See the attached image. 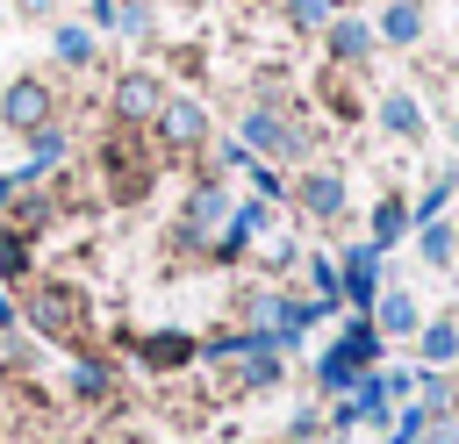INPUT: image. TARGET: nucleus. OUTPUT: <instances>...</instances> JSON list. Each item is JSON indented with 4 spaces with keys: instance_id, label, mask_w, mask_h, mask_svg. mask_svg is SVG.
Masks as SVG:
<instances>
[{
    "instance_id": "34",
    "label": "nucleus",
    "mask_w": 459,
    "mask_h": 444,
    "mask_svg": "<svg viewBox=\"0 0 459 444\" xmlns=\"http://www.w3.org/2000/svg\"><path fill=\"white\" fill-rule=\"evenodd\" d=\"M280 14H287V29H308V36H323V21L337 14L330 0H280Z\"/></svg>"
},
{
    "instance_id": "16",
    "label": "nucleus",
    "mask_w": 459,
    "mask_h": 444,
    "mask_svg": "<svg viewBox=\"0 0 459 444\" xmlns=\"http://www.w3.org/2000/svg\"><path fill=\"white\" fill-rule=\"evenodd\" d=\"M373 36H380L387 50H423V36H430V7H423V0H380Z\"/></svg>"
},
{
    "instance_id": "2",
    "label": "nucleus",
    "mask_w": 459,
    "mask_h": 444,
    "mask_svg": "<svg viewBox=\"0 0 459 444\" xmlns=\"http://www.w3.org/2000/svg\"><path fill=\"white\" fill-rule=\"evenodd\" d=\"M14 294H22V329H29L36 344L79 351V344L93 337V308H86V294H79L72 279H29V286H14Z\"/></svg>"
},
{
    "instance_id": "21",
    "label": "nucleus",
    "mask_w": 459,
    "mask_h": 444,
    "mask_svg": "<svg viewBox=\"0 0 459 444\" xmlns=\"http://www.w3.org/2000/svg\"><path fill=\"white\" fill-rule=\"evenodd\" d=\"M409 229H416L409 201H402V193H380V201H373V222H366V243H373V251L387 258L394 243H409Z\"/></svg>"
},
{
    "instance_id": "28",
    "label": "nucleus",
    "mask_w": 459,
    "mask_h": 444,
    "mask_svg": "<svg viewBox=\"0 0 459 444\" xmlns=\"http://www.w3.org/2000/svg\"><path fill=\"white\" fill-rule=\"evenodd\" d=\"M244 165H251V150H244L230 129H215L208 150H201V172H215V179H244Z\"/></svg>"
},
{
    "instance_id": "22",
    "label": "nucleus",
    "mask_w": 459,
    "mask_h": 444,
    "mask_svg": "<svg viewBox=\"0 0 459 444\" xmlns=\"http://www.w3.org/2000/svg\"><path fill=\"white\" fill-rule=\"evenodd\" d=\"M330 344H337V351H344L359 372H380V358H387V337L373 329V315H344V329H337Z\"/></svg>"
},
{
    "instance_id": "36",
    "label": "nucleus",
    "mask_w": 459,
    "mask_h": 444,
    "mask_svg": "<svg viewBox=\"0 0 459 444\" xmlns=\"http://www.w3.org/2000/svg\"><path fill=\"white\" fill-rule=\"evenodd\" d=\"M151 29V0H122L115 7V36H143Z\"/></svg>"
},
{
    "instance_id": "3",
    "label": "nucleus",
    "mask_w": 459,
    "mask_h": 444,
    "mask_svg": "<svg viewBox=\"0 0 459 444\" xmlns=\"http://www.w3.org/2000/svg\"><path fill=\"white\" fill-rule=\"evenodd\" d=\"M93 179L108 186V201H143L158 186V143H151V129H108L93 143Z\"/></svg>"
},
{
    "instance_id": "46",
    "label": "nucleus",
    "mask_w": 459,
    "mask_h": 444,
    "mask_svg": "<svg viewBox=\"0 0 459 444\" xmlns=\"http://www.w3.org/2000/svg\"><path fill=\"white\" fill-rule=\"evenodd\" d=\"M0 29H7V7H0Z\"/></svg>"
},
{
    "instance_id": "1",
    "label": "nucleus",
    "mask_w": 459,
    "mask_h": 444,
    "mask_svg": "<svg viewBox=\"0 0 459 444\" xmlns=\"http://www.w3.org/2000/svg\"><path fill=\"white\" fill-rule=\"evenodd\" d=\"M251 158H265V165H316V136L323 129H308V115L301 107H287L280 93H258V100H244V115H237V129H230Z\"/></svg>"
},
{
    "instance_id": "6",
    "label": "nucleus",
    "mask_w": 459,
    "mask_h": 444,
    "mask_svg": "<svg viewBox=\"0 0 459 444\" xmlns=\"http://www.w3.org/2000/svg\"><path fill=\"white\" fill-rule=\"evenodd\" d=\"M208 136H215V122H208V100L201 93H165V107L151 115V143L172 150V158H201Z\"/></svg>"
},
{
    "instance_id": "29",
    "label": "nucleus",
    "mask_w": 459,
    "mask_h": 444,
    "mask_svg": "<svg viewBox=\"0 0 459 444\" xmlns=\"http://www.w3.org/2000/svg\"><path fill=\"white\" fill-rule=\"evenodd\" d=\"M0 380H36V337L22 322L0 329Z\"/></svg>"
},
{
    "instance_id": "15",
    "label": "nucleus",
    "mask_w": 459,
    "mask_h": 444,
    "mask_svg": "<svg viewBox=\"0 0 459 444\" xmlns=\"http://www.w3.org/2000/svg\"><path fill=\"white\" fill-rule=\"evenodd\" d=\"M65 165H72V129H65V122H50V129H36V136L22 143L14 186H43V179H57Z\"/></svg>"
},
{
    "instance_id": "14",
    "label": "nucleus",
    "mask_w": 459,
    "mask_h": 444,
    "mask_svg": "<svg viewBox=\"0 0 459 444\" xmlns=\"http://www.w3.org/2000/svg\"><path fill=\"white\" fill-rule=\"evenodd\" d=\"M373 14H351V7H337L330 21H323V57H330V72H359V64H373Z\"/></svg>"
},
{
    "instance_id": "27",
    "label": "nucleus",
    "mask_w": 459,
    "mask_h": 444,
    "mask_svg": "<svg viewBox=\"0 0 459 444\" xmlns=\"http://www.w3.org/2000/svg\"><path fill=\"white\" fill-rule=\"evenodd\" d=\"M36 279V236L0 229V286H29Z\"/></svg>"
},
{
    "instance_id": "37",
    "label": "nucleus",
    "mask_w": 459,
    "mask_h": 444,
    "mask_svg": "<svg viewBox=\"0 0 459 444\" xmlns=\"http://www.w3.org/2000/svg\"><path fill=\"white\" fill-rule=\"evenodd\" d=\"M380 387L394 401H416V365H380Z\"/></svg>"
},
{
    "instance_id": "40",
    "label": "nucleus",
    "mask_w": 459,
    "mask_h": 444,
    "mask_svg": "<svg viewBox=\"0 0 459 444\" xmlns=\"http://www.w3.org/2000/svg\"><path fill=\"white\" fill-rule=\"evenodd\" d=\"M14 7H22L29 21H50V7H57V0H14Z\"/></svg>"
},
{
    "instance_id": "23",
    "label": "nucleus",
    "mask_w": 459,
    "mask_h": 444,
    "mask_svg": "<svg viewBox=\"0 0 459 444\" xmlns=\"http://www.w3.org/2000/svg\"><path fill=\"white\" fill-rule=\"evenodd\" d=\"M409 243H416V258H423L430 272H452V265H459V243H452V215H430V222H416V229H409Z\"/></svg>"
},
{
    "instance_id": "17",
    "label": "nucleus",
    "mask_w": 459,
    "mask_h": 444,
    "mask_svg": "<svg viewBox=\"0 0 459 444\" xmlns=\"http://www.w3.org/2000/svg\"><path fill=\"white\" fill-rule=\"evenodd\" d=\"M373 329H380L387 344H409V337L423 329V301H416L409 286H394V279H387V286H380V301H373Z\"/></svg>"
},
{
    "instance_id": "19",
    "label": "nucleus",
    "mask_w": 459,
    "mask_h": 444,
    "mask_svg": "<svg viewBox=\"0 0 459 444\" xmlns=\"http://www.w3.org/2000/svg\"><path fill=\"white\" fill-rule=\"evenodd\" d=\"M57 215H65V201H57L50 186H22V193L7 201V229H22V236H36V243H43V229H50Z\"/></svg>"
},
{
    "instance_id": "35",
    "label": "nucleus",
    "mask_w": 459,
    "mask_h": 444,
    "mask_svg": "<svg viewBox=\"0 0 459 444\" xmlns=\"http://www.w3.org/2000/svg\"><path fill=\"white\" fill-rule=\"evenodd\" d=\"M316 437H330V430H323V408L308 401V408L287 415V437H280V444H316Z\"/></svg>"
},
{
    "instance_id": "38",
    "label": "nucleus",
    "mask_w": 459,
    "mask_h": 444,
    "mask_svg": "<svg viewBox=\"0 0 459 444\" xmlns=\"http://www.w3.org/2000/svg\"><path fill=\"white\" fill-rule=\"evenodd\" d=\"M79 7H86L79 21H86L93 36H115V7H122V0H79Z\"/></svg>"
},
{
    "instance_id": "10",
    "label": "nucleus",
    "mask_w": 459,
    "mask_h": 444,
    "mask_svg": "<svg viewBox=\"0 0 459 444\" xmlns=\"http://www.w3.org/2000/svg\"><path fill=\"white\" fill-rule=\"evenodd\" d=\"M65 394H72L79 408H115V401H122V365H115L108 351L79 344V351L65 358Z\"/></svg>"
},
{
    "instance_id": "9",
    "label": "nucleus",
    "mask_w": 459,
    "mask_h": 444,
    "mask_svg": "<svg viewBox=\"0 0 459 444\" xmlns=\"http://www.w3.org/2000/svg\"><path fill=\"white\" fill-rule=\"evenodd\" d=\"M158 107H165V79H158L151 64H122L115 86H108V115H115V129H151Z\"/></svg>"
},
{
    "instance_id": "24",
    "label": "nucleus",
    "mask_w": 459,
    "mask_h": 444,
    "mask_svg": "<svg viewBox=\"0 0 459 444\" xmlns=\"http://www.w3.org/2000/svg\"><path fill=\"white\" fill-rule=\"evenodd\" d=\"M416 408H423L430 423H452V415H459V380H452V372H423V365H416Z\"/></svg>"
},
{
    "instance_id": "20",
    "label": "nucleus",
    "mask_w": 459,
    "mask_h": 444,
    "mask_svg": "<svg viewBox=\"0 0 459 444\" xmlns=\"http://www.w3.org/2000/svg\"><path fill=\"white\" fill-rule=\"evenodd\" d=\"M50 57H57V72H93L100 64V36L86 21H57L50 29Z\"/></svg>"
},
{
    "instance_id": "42",
    "label": "nucleus",
    "mask_w": 459,
    "mask_h": 444,
    "mask_svg": "<svg viewBox=\"0 0 459 444\" xmlns=\"http://www.w3.org/2000/svg\"><path fill=\"white\" fill-rule=\"evenodd\" d=\"M387 444H423V437H387Z\"/></svg>"
},
{
    "instance_id": "18",
    "label": "nucleus",
    "mask_w": 459,
    "mask_h": 444,
    "mask_svg": "<svg viewBox=\"0 0 459 444\" xmlns=\"http://www.w3.org/2000/svg\"><path fill=\"white\" fill-rule=\"evenodd\" d=\"M409 344H416L423 372H452V365H459V315H423V329H416Z\"/></svg>"
},
{
    "instance_id": "44",
    "label": "nucleus",
    "mask_w": 459,
    "mask_h": 444,
    "mask_svg": "<svg viewBox=\"0 0 459 444\" xmlns=\"http://www.w3.org/2000/svg\"><path fill=\"white\" fill-rule=\"evenodd\" d=\"M7 444H43V437H7Z\"/></svg>"
},
{
    "instance_id": "11",
    "label": "nucleus",
    "mask_w": 459,
    "mask_h": 444,
    "mask_svg": "<svg viewBox=\"0 0 459 444\" xmlns=\"http://www.w3.org/2000/svg\"><path fill=\"white\" fill-rule=\"evenodd\" d=\"M287 208H301L308 222H344V215H351V179H344L337 165H301Z\"/></svg>"
},
{
    "instance_id": "13",
    "label": "nucleus",
    "mask_w": 459,
    "mask_h": 444,
    "mask_svg": "<svg viewBox=\"0 0 459 444\" xmlns=\"http://www.w3.org/2000/svg\"><path fill=\"white\" fill-rule=\"evenodd\" d=\"M366 122H373L387 143H423V136H430V107H423V93H409V86L373 93V100H366Z\"/></svg>"
},
{
    "instance_id": "47",
    "label": "nucleus",
    "mask_w": 459,
    "mask_h": 444,
    "mask_svg": "<svg viewBox=\"0 0 459 444\" xmlns=\"http://www.w3.org/2000/svg\"><path fill=\"white\" fill-rule=\"evenodd\" d=\"M452 243H459V222H452Z\"/></svg>"
},
{
    "instance_id": "39",
    "label": "nucleus",
    "mask_w": 459,
    "mask_h": 444,
    "mask_svg": "<svg viewBox=\"0 0 459 444\" xmlns=\"http://www.w3.org/2000/svg\"><path fill=\"white\" fill-rule=\"evenodd\" d=\"M14 322H22V294H14V286H0V329H14Z\"/></svg>"
},
{
    "instance_id": "4",
    "label": "nucleus",
    "mask_w": 459,
    "mask_h": 444,
    "mask_svg": "<svg viewBox=\"0 0 459 444\" xmlns=\"http://www.w3.org/2000/svg\"><path fill=\"white\" fill-rule=\"evenodd\" d=\"M230 208H237V193H230V179H215V172H194V186H186V201H179V222H172V258L179 265H208V236L230 222Z\"/></svg>"
},
{
    "instance_id": "33",
    "label": "nucleus",
    "mask_w": 459,
    "mask_h": 444,
    "mask_svg": "<svg viewBox=\"0 0 459 444\" xmlns=\"http://www.w3.org/2000/svg\"><path fill=\"white\" fill-rule=\"evenodd\" d=\"M251 258H258V272H294V265H301V236H294V229H273Z\"/></svg>"
},
{
    "instance_id": "32",
    "label": "nucleus",
    "mask_w": 459,
    "mask_h": 444,
    "mask_svg": "<svg viewBox=\"0 0 459 444\" xmlns=\"http://www.w3.org/2000/svg\"><path fill=\"white\" fill-rule=\"evenodd\" d=\"M316 93H323V107H330L337 122H359V115H366V100L351 93V72H323V79H316Z\"/></svg>"
},
{
    "instance_id": "31",
    "label": "nucleus",
    "mask_w": 459,
    "mask_h": 444,
    "mask_svg": "<svg viewBox=\"0 0 459 444\" xmlns=\"http://www.w3.org/2000/svg\"><path fill=\"white\" fill-rule=\"evenodd\" d=\"M294 272L308 279V294H316V301H337V308H344V286H337V258H330V251H301V265H294Z\"/></svg>"
},
{
    "instance_id": "30",
    "label": "nucleus",
    "mask_w": 459,
    "mask_h": 444,
    "mask_svg": "<svg viewBox=\"0 0 459 444\" xmlns=\"http://www.w3.org/2000/svg\"><path fill=\"white\" fill-rule=\"evenodd\" d=\"M244 186H251V201H265V208H287V193H294V179H287L280 165H265V158L244 165Z\"/></svg>"
},
{
    "instance_id": "7",
    "label": "nucleus",
    "mask_w": 459,
    "mask_h": 444,
    "mask_svg": "<svg viewBox=\"0 0 459 444\" xmlns=\"http://www.w3.org/2000/svg\"><path fill=\"white\" fill-rule=\"evenodd\" d=\"M57 122V86L50 79H36V72H14L7 86H0V129L7 136H36V129H50Z\"/></svg>"
},
{
    "instance_id": "25",
    "label": "nucleus",
    "mask_w": 459,
    "mask_h": 444,
    "mask_svg": "<svg viewBox=\"0 0 459 444\" xmlns=\"http://www.w3.org/2000/svg\"><path fill=\"white\" fill-rule=\"evenodd\" d=\"M359 387V365L337 351V344H323L316 351V401H337V394H351Z\"/></svg>"
},
{
    "instance_id": "8",
    "label": "nucleus",
    "mask_w": 459,
    "mask_h": 444,
    "mask_svg": "<svg viewBox=\"0 0 459 444\" xmlns=\"http://www.w3.org/2000/svg\"><path fill=\"white\" fill-rule=\"evenodd\" d=\"M122 351H129V365H143L151 380H172V372L201 365V337H194V329H129Z\"/></svg>"
},
{
    "instance_id": "43",
    "label": "nucleus",
    "mask_w": 459,
    "mask_h": 444,
    "mask_svg": "<svg viewBox=\"0 0 459 444\" xmlns=\"http://www.w3.org/2000/svg\"><path fill=\"white\" fill-rule=\"evenodd\" d=\"M330 7H366V0H330Z\"/></svg>"
},
{
    "instance_id": "5",
    "label": "nucleus",
    "mask_w": 459,
    "mask_h": 444,
    "mask_svg": "<svg viewBox=\"0 0 459 444\" xmlns=\"http://www.w3.org/2000/svg\"><path fill=\"white\" fill-rule=\"evenodd\" d=\"M287 380V351L265 337V329H244V351L230 365H215V394L222 401H244V394H273Z\"/></svg>"
},
{
    "instance_id": "41",
    "label": "nucleus",
    "mask_w": 459,
    "mask_h": 444,
    "mask_svg": "<svg viewBox=\"0 0 459 444\" xmlns=\"http://www.w3.org/2000/svg\"><path fill=\"white\" fill-rule=\"evenodd\" d=\"M22 186H14V172H0V215H7V201H14Z\"/></svg>"
},
{
    "instance_id": "45",
    "label": "nucleus",
    "mask_w": 459,
    "mask_h": 444,
    "mask_svg": "<svg viewBox=\"0 0 459 444\" xmlns=\"http://www.w3.org/2000/svg\"><path fill=\"white\" fill-rule=\"evenodd\" d=\"M452 444H459V415H452Z\"/></svg>"
},
{
    "instance_id": "26",
    "label": "nucleus",
    "mask_w": 459,
    "mask_h": 444,
    "mask_svg": "<svg viewBox=\"0 0 459 444\" xmlns=\"http://www.w3.org/2000/svg\"><path fill=\"white\" fill-rule=\"evenodd\" d=\"M452 193H459V165L445 158V165H430V179H423V193L409 201V215H416V222H430V215H445V208H452Z\"/></svg>"
},
{
    "instance_id": "12",
    "label": "nucleus",
    "mask_w": 459,
    "mask_h": 444,
    "mask_svg": "<svg viewBox=\"0 0 459 444\" xmlns=\"http://www.w3.org/2000/svg\"><path fill=\"white\" fill-rule=\"evenodd\" d=\"M337 286H344V315H373V301H380V286H387V258L359 236V243H344L337 251Z\"/></svg>"
}]
</instances>
